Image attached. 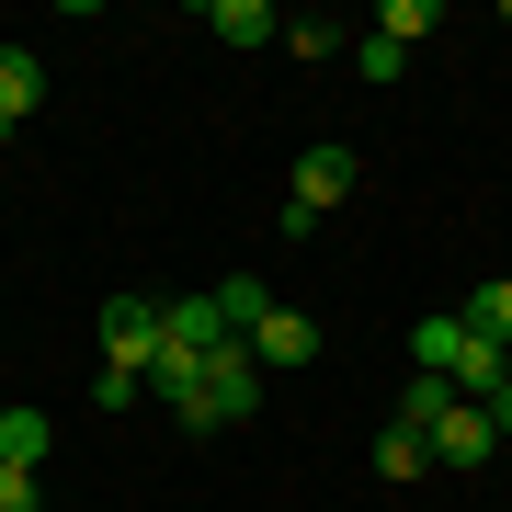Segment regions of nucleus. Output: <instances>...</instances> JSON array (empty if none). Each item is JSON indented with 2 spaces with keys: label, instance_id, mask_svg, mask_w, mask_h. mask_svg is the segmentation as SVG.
<instances>
[{
  "label": "nucleus",
  "instance_id": "1",
  "mask_svg": "<svg viewBox=\"0 0 512 512\" xmlns=\"http://www.w3.org/2000/svg\"><path fill=\"white\" fill-rule=\"evenodd\" d=\"M251 410H262V353L251 342H217L205 376H194V399H183V421H194V433H228V421H251Z\"/></svg>",
  "mask_w": 512,
  "mask_h": 512
},
{
  "label": "nucleus",
  "instance_id": "2",
  "mask_svg": "<svg viewBox=\"0 0 512 512\" xmlns=\"http://www.w3.org/2000/svg\"><path fill=\"white\" fill-rule=\"evenodd\" d=\"M342 194H353V148H308V160H296V183H285V228H319Z\"/></svg>",
  "mask_w": 512,
  "mask_h": 512
},
{
  "label": "nucleus",
  "instance_id": "3",
  "mask_svg": "<svg viewBox=\"0 0 512 512\" xmlns=\"http://www.w3.org/2000/svg\"><path fill=\"white\" fill-rule=\"evenodd\" d=\"M103 365H126V376L160 365V308L148 296H103Z\"/></svg>",
  "mask_w": 512,
  "mask_h": 512
},
{
  "label": "nucleus",
  "instance_id": "4",
  "mask_svg": "<svg viewBox=\"0 0 512 512\" xmlns=\"http://www.w3.org/2000/svg\"><path fill=\"white\" fill-rule=\"evenodd\" d=\"M239 342L262 353V376H285V365H308V353H319V319H308V308H262Z\"/></svg>",
  "mask_w": 512,
  "mask_h": 512
},
{
  "label": "nucleus",
  "instance_id": "5",
  "mask_svg": "<svg viewBox=\"0 0 512 512\" xmlns=\"http://www.w3.org/2000/svg\"><path fill=\"white\" fill-rule=\"evenodd\" d=\"M490 444H501V421L478 410V399H456L433 421V467H490Z\"/></svg>",
  "mask_w": 512,
  "mask_h": 512
},
{
  "label": "nucleus",
  "instance_id": "6",
  "mask_svg": "<svg viewBox=\"0 0 512 512\" xmlns=\"http://www.w3.org/2000/svg\"><path fill=\"white\" fill-rule=\"evenodd\" d=\"M35 103H46V57L35 46H0V137L35 126Z\"/></svg>",
  "mask_w": 512,
  "mask_h": 512
},
{
  "label": "nucleus",
  "instance_id": "7",
  "mask_svg": "<svg viewBox=\"0 0 512 512\" xmlns=\"http://www.w3.org/2000/svg\"><path fill=\"white\" fill-rule=\"evenodd\" d=\"M456 353H467V319H456V308H421V330H410V376H444V387H456Z\"/></svg>",
  "mask_w": 512,
  "mask_h": 512
},
{
  "label": "nucleus",
  "instance_id": "8",
  "mask_svg": "<svg viewBox=\"0 0 512 512\" xmlns=\"http://www.w3.org/2000/svg\"><path fill=\"white\" fill-rule=\"evenodd\" d=\"M205 35H228V46H285V12H274V0H205Z\"/></svg>",
  "mask_w": 512,
  "mask_h": 512
},
{
  "label": "nucleus",
  "instance_id": "9",
  "mask_svg": "<svg viewBox=\"0 0 512 512\" xmlns=\"http://www.w3.org/2000/svg\"><path fill=\"white\" fill-rule=\"evenodd\" d=\"M421 467H433V433H410V421H387V433H376V478H399V490H410Z\"/></svg>",
  "mask_w": 512,
  "mask_h": 512
},
{
  "label": "nucleus",
  "instance_id": "10",
  "mask_svg": "<svg viewBox=\"0 0 512 512\" xmlns=\"http://www.w3.org/2000/svg\"><path fill=\"white\" fill-rule=\"evenodd\" d=\"M456 319L478 330V342H501V353H512V274H490V285H478V296H467Z\"/></svg>",
  "mask_w": 512,
  "mask_h": 512
},
{
  "label": "nucleus",
  "instance_id": "11",
  "mask_svg": "<svg viewBox=\"0 0 512 512\" xmlns=\"http://www.w3.org/2000/svg\"><path fill=\"white\" fill-rule=\"evenodd\" d=\"M46 444H57V433H46V410H0V456H12V467H35V478H46Z\"/></svg>",
  "mask_w": 512,
  "mask_h": 512
},
{
  "label": "nucleus",
  "instance_id": "12",
  "mask_svg": "<svg viewBox=\"0 0 512 512\" xmlns=\"http://www.w3.org/2000/svg\"><path fill=\"white\" fill-rule=\"evenodd\" d=\"M365 35H387V46H421V35H433V0H387Z\"/></svg>",
  "mask_w": 512,
  "mask_h": 512
},
{
  "label": "nucleus",
  "instance_id": "13",
  "mask_svg": "<svg viewBox=\"0 0 512 512\" xmlns=\"http://www.w3.org/2000/svg\"><path fill=\"white\" fill-rule=\"evenodd\" d=\"M444 410H456V387H444V376H410V399H399V421H410V433H433Z\"/></svg>",
  "mask_w": 512,
  "mask_h": 512
},
{
  "label": "nucleus",
  "instance_id": "14",
  "mask_svg": "<svg viewBox=\"0 0 512 512\" xmlns=\"http://www.w3.org/2000/svg\"><path fill=\"white\" fill-rule=\"evenodd\" d=\"M217 308H228V330H251L262 308H274V285H262V274H228V285H217Z\"/></svg>",
  "mask_w": 512,
  "mask_h": 512
},
{
  "label": "nucleus",
  "instance_id": "15",
  "mask_svg": "<svg viewBox=\"0 0 512 512\" xmlns=\"http://www.w3.org/2000/svg\"><path fill=\"white\" fill-rule=\"evenodd\" d=\"M285 46H296V57H330V46H342V23H330V12H285Z\"/></svg>",
  "mask_w": 512,
  "mask_h": 512
},
{
  "label": "nucleus",
  "instance_id": "16",
  "mask_svg": "<svg viewBox=\"0 0 512 512\" xmlns=\"http://www.w3.org/2000/svg\"><path fill=\"white\" fill-rule=\"evenodd\" d=\"M0 512H46V478L12 467V456H0Z\"/></svg>",
  "mask_w": 512,
  "mask_h": 512
},
{
  "label": "nucleus",
  "instance_id": "17",
  "mask_svg": "<svg viewBox=\"0 0 512 512\" xmlns=\"http://www.w3.org/2000/svg\"><path fill=\"white\" fill-rule=\"evenodd\" d=\"M353 69H365V80H399V69H410V46H387V35H353Z\"/></svg>",
  "mask_w": 512,
  "mask_h": 512
},
{
  "label": "nucleus",
  "instance_id": "18",
  "mask_svg": "<svg viewBox=\"0 0 512 512\" xmlns=\"http://www.w3.org/2000/svg\"><path fill=\"white\" fill-rule=\"evenodd\" d=\"M478 410H490V421H501V433H512V376H501V399H478Z\"/></svg>",
  "mask_w": 512,
  "mask_h": 512
}]
</instances>
